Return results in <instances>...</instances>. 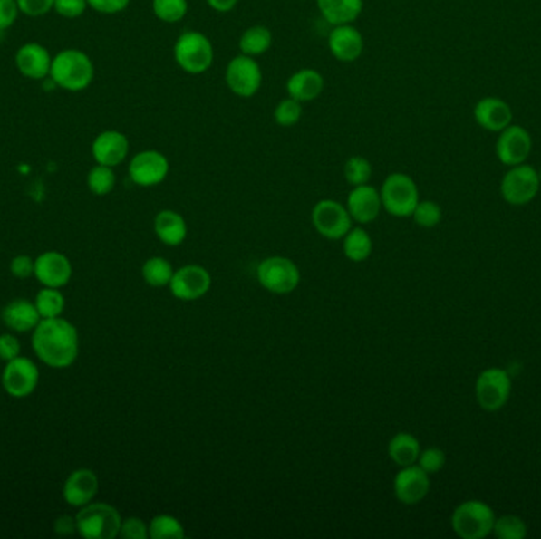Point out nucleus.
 <instances>
[{"instance_id": "50", "label": "nucleus", "mask_w": 541, "mask_h": 539, "mask_svg": "<svg viewBox=\"0 0 541 539\" xmlns=\"http://www.w3.org/2000/svg\"><path fill=\"white\" fill-rule=\"evenodd\" d=\"M538 178H540V182H541V169H540V171H538Z\"/></svg>"}, {"instance_id": "44", "label": "nucleus", "mask_w": 541, "mask_h": 539, "mask_svg": "<svg viewBox=\"0 0 541 539\" xmlns=\"http://www.w3.org/2000/svg\"><path fill=\"white\" fill-rule=\"evenodd\" d=\"M10 271L16 279H29L34 277V271H35V260L31 258L29 255H18L13 258L10 263Z\"/></svg>"}, {"instance_id": "42", "label": "nucleus", "mask_w": 541, "mask_h": 539, "mask_svg": "<svg viewBox=\"0 0 541 539\" xmlns=\"http://www.w3.org/2000/svg\"><path fill=\"white\" fill-rule=\"evenodd\" d=\"M88 6V0H54V12L67 19L82 18Z\"/></svg>"}, {"instance_id": "34", "label": "nucleus", "mask_w": 541, "mask_h": 539, "mask_svg": "<svg viewBox=\"0 0 541 539\" xmlns=\"http://www.w3.org/2000/svg\"><path fill=\"white\" fill-rule=\"evenodd\" d=\"M184 527L176 517L169 515H156L150 524V539H182Z\"/></svg>"}, {"instance_id": "46", "label": "nucleus", "mask_w": 541, "mask_h": 539, "mask_svg": "<svg viewBox=\"0 0 541 539\" xmlns=\"http://www.w3.org/2000/svg\"><path fill=\"white\" fill-rule=\"evenodd\" d=\"M129 4L130 0H88V5L101 14H116V13L124 12Z\"/></svg>"}, {"instance_id": "27", "label": "nucleus", "mask_w": 541, "mask_h": 539, "mask_svg": "<svg viewBox=\"0 0 541 539\" xmlns=\"http://www.w3.org/2000/svg\"><path fill=\"white\" fill-rule=\"evenodd\" d=\"M154 231H156L157 237L165 245L175 247V245H179V244L186 241V218L176 211L163 209L154 218Z\"/></svg>"}, {"instance_id": "16", "label": "nucleus", "mask_w": 541, "mask_h": 539, "mask_svg": "<svg viewBox=\"0 0 541 539\" xmlns=\"http://www.w3.org/2000/svg\"><path fill=\"white\" fill-rule=\"evenodd\" d=\"M392 489L399 502L407 506H413L423 502L430 494V475L417 464L402 467L394 477Z\"/></svg>"}, {"instance_id": "3", "label": "nucleus", "mask_w": 541, "mask_h": 539, "mask_svg": "<svg viewBox=\"0 0 541 539\" xmlns=\"http://www.w3.org/2000/svg\"><path fill=\"white\" fill-rule=\"evenodd\" d=\"M78 534L86 539L118 538L122 517L118 509L103 502H91L75 515Z\"/></svg>"}, {"instance_id": "9", "label": "nucleus", "mask_w": 541, "mask_h": 539, "mask_svg": "<svg viewBox=\"0 0 541 539\" xmlns=\"http://www.w3.org/2000/svg\"><path fill=\"white\" fill-rule=\"evenodd\" d=\"M256 277L260 285L274 294L293 293L301 282L298 266L285 256L265 258L256 269Z\"/></svg>"}, {"instance_id": "4", "label": "nucleus", "mask_w": 541, "mask_h": 539, "mask_svg": "<svg viewBox=\"0 0 541 539\" xmlns=\"http://www.w3.org/2000/svg\"><path fill=\"white\" fill-rule=\"evenodd\" d=\"M496 513L488 503L467 500L451 515V528L462 539H485L492 534Z\"/></svg>"}, {"instance_id": "29", "label": "nucleus", "mask_w": 541, "mask_h": 539, "mask_svg": "<svg viewBox=\"0 0 541 539\" xmlns=\"http://www.w3.org/2000/svg\"><path fill=\"white\" fill-rule=\"evenodd\" d=\"M273 46V34L266 25H252L239 38V51L246 56L258 57Z\"/></svg>"}, {"instance_id": "45", "label": "nucleus", "mask_w": 541, "mask_h": 539, "mask_svg": "<svg viewBox=\"0 0 541 539\" xmlns=\"http://www.w3.org/2000/svg\"><path fill=\"white\" fill-rule=\"evenodd\" d=\"M21 14L16 0H0V32L10 29Z\"/></svg>"}, {"instance_id": "43", "label": "nucleus", "mask_w": 541, "mask_h": 539, "mask_svg": "<svg viewBox=\"0 0 541 539\" xmlns=\"http://www.w3.org/2000/svg\"><path fill=\"white\" fill-rule=\"evenodd\" d=\"M19 10L29 18H40L54 10V0H16Z\"/></svg>"}, {"instance_id": "10", "label": "nucleus", "mask_w": 541, "mask_h": 539, "mask_svg": "<svg viewBox=\"0 0 541 539\" xmlns=\"http://www.w3.org/2000/svg\"><path fill=\"white\" fill-rule=\"evenodd\" d=\"M225 81L235 95L241 99H250L262 89L263 72L256 57L239 54L233 57L227 65Z\"/></svg>"}, {"instance_id": "48", "label": "nucleus", "mask_w": 541, "mask_h": 539, "mask_svg": "<svg viewBox=\"0 0 541 539\" xmlns=\"http://www.w3.org/2000/svg\"><path fill=\"white\" fill-rule=\"evenodd\" d=\"M54 532L59 536H69V534H78L76 517H72V515H61V517H57V521L54 522Z\"/></svg>"}, {"instance_id": "5", "label": "nucleus", "mask_w": 541, "mask_h": 539, "mask_svg": "<svg viewBox=\"0 0 541 539\" xmlns=\"http://www.w3.org/2000/svg\"><path fill=\"white\" fill-rule=\"evenodd\" d=\"M173 53L178 67L190 75L205 73L214 63V46L201 32H182L176 40Z\"/></svg>"}, {"instance_id": "49", "label": "nucleus", "mask_w": 541, "mask_h": 539, "mask_svg": "<svg viewBox=\"0 0 541 539\" xmlns=\"http://www.w3.org/2000/svg\"><path fill=\"white\" fill-rule=\"evenodd\" d=\"M212 10L218 13H228L237 6V0H206Z\"/></svg>"}, {"instance_id": "28", "label": "nucleus", "mask_w": 541, "mask_h": 539, "mask_svg": "<svg viewBox=\"0 0 541 539\" xmlns=\"http://www.w3.org/2000/svg\"><path fill=\"white\" fill-rule=\"evenodd\" d=\"M420 453H421V447H420L417 437L407 434V432L394 435L388 445L390 459L401 468L417 464Z\"/></svg>"}, {"instance_id": "26", "label": "nucleus", "mask_w": 541, "mask_h": 539, "mask_svg": "<svg viewBox=\"0 0 541 539\" xmlns=\"http://www.w3.org/2000/svg\"><path fill=\"white\" fill-rule=\"evenodd\" d=\"M318 12L330 24H353L360 18L364 0H315Z\"/></svg>"}, {"instance_id": "39", "label": "nucleus", "mask_w": 541, "mask_h": 539, "mask_svg": "<svg viewBox=\"0 0 541 539\" xmlns=\"http://www.w3.org/2000/svg\"><path fill=\"white\" fill-rule=\"evenodd\" d=\"M415 224L421 228H436L442 222V207L436 201H420L411 214Z\"/></svg>"}, {"instance_id": "14", "label": "nucleus", "mask_w": 541, "mask_h": 539, "mask_svg": "<svg viewBox=\"0 0 541 539\" xmlns=\"http://www.w3.org/2000/svg\"><path fill=\"white\" fill-rule=\"evenodd\" d=\"M532 152V137L521 125H508L498 133L496 154L505 167L523 165Z\"/></svg>"}, {"instance_id": "36", "label": "nucleus", "mask_w": 541, "mask_h": 539, "mask_svg": "<svg viewBox=\"0 0 541 539\" xmlns=\"http://www.w3.org/2000/svg\"><path fill=\"white\" fill-rule=\"evenodd\" d=\"M152 12L162 23L175 24L186 18L188 4L187 0H152Z\"/></svg>"}, {"instance_id": "31", "label": "nucleus", "mask_w": 541, "mask_h": 539, "mask_svg": "<svg viewBox=\"0 0 541 539\" xmlns=\"http://www.w3.org/2000/svg\"><path fill=\"white\" fill-rule=\"evenodd\" d=\"M141 274H143L144 282L148 285L154 286V288H162V286L169 285L175 269L167 258L152 256L144 263Z\"/></svg>"}, {"instance_id": "33", "label": "nucleus", "mask_w": 541, "mask_h": 539, "mask_svg": "<svg viewBox=\"0 0 541 539\" xmlns=\"http://www.w3.org/2000/svg\"><path fill=\"white\" fill-rule=\"evenodd\" d=\"M88 187L89 190L97 195V197H105L114 190L116 187V174L111 167H105V165H95L91 168L88 173Z\"/></svg>"}, {"instance_id": "19", "label": "nucleus", "mask_w": 541, "mask_h": 539, "mask_svg": "<svg viewBox=\"0 0 541 539\" xmlns=\"http://www.w3.org/2000/svg\"><path fill=\"white\" fill-rule=\"evenodd\" d=\"M100 489L99 476L89 468H80L70 473L63 484V496L69 506L82 508L93 502Z\"/></svg>"}, {"instance_id": "12", "label": "nucleus", "mask_w": 541, "mask_h": 539, "mask_svg": "<svg viewBox=\"0 0 541 539\" xmlns=\"http://www.w3.org/2000/svg\"><path fill=\"white\" fill-rule=\"evenodd\" d=\"M40 371L37 364L29 358L18 356L8 361L2 372V386L8 396L14 399L31 396L37 390Z\"/></svg>"}, {"instance_id": "1", "label": "nucleus", "mask_w": 541, "mask_h": 539, "mask_svg": "<svg viewBox=\"0 0 541 539\" xmlns=\"http://www.w3.org/2000/svg\"><path fill=\"white\" fill-rule=\"evenodd\" d=\"M32 350L44 366L67 369L80 353V337L75 324L63 316L44 318L32 331Z\"/></svg>"}, {"instance_id": "2", "label": "nucleus", "mask_w": 541, "mask_h": 539, "mask_svg": "<svg viewBox=\"0 0 541 539\" xmlns=\"http://www.w3.org/2000/svg\"><path fill=\"white\" fill-rule=\"evenodd\" d=\"M95 67L92 59L82 50H63L53 57L50 80L54 86L69 92H82L92 84Z\"/></svg>"}, {"instance_id": "17", "label": "nucleus", "mask_w": 541, "mask_h": 539, "mask_svg": "<svg viewBox=\"0 0 541 539\" xmlns=\"http://www.w3.org/2000/svg\"><path fill=\"white\" fill-rule=\"evenodd\" d=\"M73 275L72 261L61 252H44L35 260L34 277L43 286L50 288H63L69 285Z\"/></svg>"}, {"instance_id": "11", "label": "nucleus", "mask_w": 541, "mask_h": 539, "mask_svg": "<svg viewBox=\"0 0 541 539\" xmlns=\"http://www.w3.org/2000/svg\"><path fill=\"white\" fill-rule=\"evenodd\" d=\"M353 218L350 216L347 206L341 205L334 199H322L312 209V224L318 231L331 241L343 239V236L352 230Z\"/></svg>"}, {"instance_id": "40", "label": "nucleus", "mask_w": 541, "mask_h": 539, "mask_svg": "<svg viewBox=\"0 0 541 539\" xmlns=\"http://www.w3.org/2000/svg\"><path fill=\"white\" fill-rule=\"evenodd\" d=\"M447 462V456L443 453L440 448L432 447L421 449L420 457H418L417 465H420L428 475H434L439 473L445 467Z\"/></svg>"}, {"instance_id": "7", "label": "nucleus", "mask_w": 541, "mask_h": 539, "mask_svg": "<svg viewBox=\"0 0 541 539\" xmlns=\"http://www.w3.org/2000/svg\"><path fill=\"white\" fill-rule=\"evenodd\" d=\"M540 178L536 168L527 163L510 167L500 180V195L511 206H526L540 192Z\"/></svg>"}, {"instance_id": "21", "label": "nucleus", "mask_w": 541, "mask_h": 539, "mask_svg": "<svg viewBox=\"0 0 541 539\" xmlns=\"http://www.w3.org/2000/svg\"><path fill=\"white\" fill-rule=\"evenodd\" d=\"M328 48L337 61L355 63L364 51V38L353 24L334 25L328 37Z\"/></svg>"}, {"instance_id": "30", "label": "nucleus", "mask_w": 541, "mask_h": 539, "mask_svg": "<svg viewBox=\"0 0 541 539\" xmlns=\"http://www.w3.org/2000/svg\"><path fill=\"white\" fill-rule=\"evenodd\" d=\"M372 254V237L362 228H352L343 236V255L353 263L366 261Z\"/></svg>"}, {"instance_id": "38", "label": "nucleus", "mask_w": 541, "mask_h": 539, "mask_svg": "<svg viewBox=\"0 0 541 539\" xmlns=\"http://www.w3.org/2000/svg\"><path fill=\"white\" fill-rule=\"evenodd\" d=\"M301 118H303V103L298 100L292 99V97L280 100L277 106H275V110H274L275 124L284 127V129L298 124Z\"/></svg>"}, {"instance_id": "22", "label": "nucleus", "mask_w": 541, "mask_h": 539, "mask_svg": "<svg viewBox=\"0 0 541 539\" xmlns=\"http://www.w3.org/2000/svg\"><path fill=\"white\" fill-rule=\"evenodd\" d=\"M473 118L486 131L500 133L513 120V111L505 100L498 97H485L473 108Z\"/></svg>"}, {"instance_id": "25", "label": "nucleus", "mask_w": 541, "mask_h": 539, "mask_svg": "<svg viewBox=\"0 0 541 539\" xmlns=\"http://www.w3.org/2000/svg\"><path fill=\"white\" fill-rule=\"evenodd\" d=\"M324 89V78L314 69H301L293 73L286 81L288 97L298 100L301 103L317 100Z\"/></svg>"}, {"instance_id": "37", "label": "nucleus", "mask_w": 541, "mask_h": 539, "mask_svg": "<svg viewBox=\"0 0 541 539\" xmlns=\"http://www.w3.org/2000/svg\"><path fill=\"white\" fill-rule=\"evenodd\" d=\"M492 534L498 539H524L527 536L526 522L515 515H505L496 517Z\"/></svg>"}, {"instance_id": "18", "label": "nucleus", "mask_w": 541, "mask_h": 539, "mask_svg": "<svg viewBox=\"0 0 541 539\" xmlns=\"http://www.w3.org/2000/svg\"><path fill=\"white\" fill-rule=\"evenodd\" d=\"M91 150L95 163L114 168L124 163L129 157L130 143L122 131L105 130L95 137Z\"/></svg>"}, {"instance_id": "8", "label": "nucleus", "mask_w": 541, "mask_h": 539, "mask_svg": "<svg viewBox=\"0 0 541 539\" xmlns=\"http://www.w3.org/2000/svg\"><path fill=\"white\" fill-rule=\"evenodd\" d=\"M510 375L504 369L489 367L479 373L475 383V397L479 409L494 413L504 409L511 396Z\"/></svg>"}, {"instance_id": "13", "label": "nucleus", "mask_w": 541, "mask_h": 539, "mask_svg": "<svg viewBox=\"0 0 541 539\" xmlns=\"http://www.w3.org/2000/svg\"><path fill=\"white\" fill-rule=\"evenodd\" d=\"M169 173V160L159 150H141L133 155L129 163L131 182L140 187H154L162 184Z\"/></svg>"}, {"instance_id": "35", "label": "nucleus", "mask_w": 541, "mask_h": 539, "mask_svg": "<svg viewBox=\"0 0 541 539\" xmlns=\"http://www.w3.org/2000/svg\"><path fill=\"white\" fill-rule=\"evenodd\" d=\"M343 178L350 186H364L372 178V165L366 157L353 155L343 165Z\"/></svg>"}, {"instance_id": "23", "label": "nucleus", "mask_w": 541, "mask_h": 539, "mask_svg": "<svg viewBox=\"0 0 541 539\" xmlns=\"http://www.w3.org/2000/svg\"><path fill=\"white\" fill-rule=\"evenodd\" d=\"M347 209L358 224H371L383 209L380 190L369 184L353 187L347 198Z\"/></svg>"}, {"instance_id": "32", "label": "nucleus", "mask_w": 541, "mask_h": 539, "mask_svg": "<svg viewBox=\"0 0 541 539\" xmlns=\"http://www.w3.org/2000/svg\"><path fill=\"white\" fill-rule=\"evenodd\" d=\"M35 307H37L38 313L44 318H57L63 316V309H65V298H63L61 288H50V286H43L35 296Z\"/></svg>"}, {"instance_id": "41", "label": "nucleus", "mask_w": 541, "mask_h": 539, "mask_svg": "<svg viewBox=\"0 0 541 539\" xmlns=\"http://www.w3.org/2000/svg\"><path fill=\"white\" fill-rule=\"evenodd\" d=\"M119 536L124 539L150 538V525L140 517H127L122 521Z\"/></svg>"}, {"instance_id": "15", "label": "nucleus", "mask_w": 541, "mask_h": 539, "mask_svg": "<svg viewBox=\"0 0 541 539\" xmlns=\"http://www.w3.org/2000/svg\"><path fill=\"white\" fill-rule=\"evenodd\" d=\"M211 274L198 265H187L173 274L169 290L180 301H197L211 290Z\"/></svg>"}, {"instance_id": "6", "label": "nucleus", "mask_w": 541, "mask_h": 539, "mask_svg": "<svg viewBox=\"0 0 541 539\" xmlns=\"http://www.w3.org/2000/svg\"><path fill=\"white\" fill-rule=\"evenodd\" d=\"M380 198L383 209L392 217H411L420 203L417 182L409 174H390L382 184Z\"/></svg>"}, {"instance_id": "24", "label": "nucleus", "mask_w": 541, "mask_h": 539, "mask_svg": "<svg viewBox=\"0 0 541 539\" xmlns=\"http://www.w3.org/2000/svg\"><path fill=\"white\" fill-rule=\"evenodd\" d=\"M0 318L6 328L14 332L34 331L37 328L38 322H42V316L38 313L35 303L23 298L8 303L0 312Z\"/></svg>"}, {"instance_id": "47", "label": "nucleus", "mask_w": 541, "mask_h": 539, "mask_svg": "<svg viewBox=\"0 0 541 539\" xmlns=\"http://www.w3.org/2000/svg\"><path fill=\"white\" fill-rule=\"evenodd\" d=\"M19 353H21V343L14 335H0V360L8 362V361L18 358Z\"/></svg>"}, {"instance_id": "20", "label": "nucleus", "mask_w": 541, "mask_h": 539, "mask_svg": "<svg viewBox=\"0 0 541 539\" xmlns=\"http://www.w3.org/2000/svg\"><path fill=\"white\" fill-rule=\"evenodd\" d=\"M14 63L27 80L43 81L50 76L53 56L43 44L25 43L16 51Z\"/></svg>"}]
</instances>
